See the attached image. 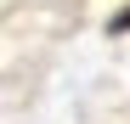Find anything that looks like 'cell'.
<instances>
[{"label":"cell","instance_id":"6da1fadb","mask_svg":"<svg viewBox=\"0 0 130 124\" xmlns=\"http://www.w3.org/2000/svg\"><path fill=\"white\" fill-rule=\"evenodd\" d=\"M107 34H130V6H124V11L113 17V23H107Z\"/></svg>","mask_w":130,"mask_h":124}]
</instances>
